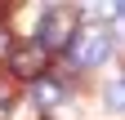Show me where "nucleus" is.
Listing matches in <instances>:
<instances>
[{
	"mask_svg": "<svg viewBox=\"0 0 125 120\" xmlns=\"http://www.w3.org/2000/svg\"><path fill=\"white\" fill-rule=\"evenodd\" d=\"M112 49H116L112 31H107V27H89V31H76V40H72L67 58H72L81 71H94V67H103L107 58H112Z\"/></svg>",
	"mask_w": 125,
	"mask_h": 120,
	"instance_id": "obj_1",
	"label": "nucleus"
},
{
	"mask_svg": "<svg viewBox=\"0 0 125 120\" xmlns=\"http://www.w3.org/2000/svg\"><path fill=\"white\" fill-rule=\"evenodd\" d=\"M76 9H67V5H54L49 13L40 18V27H36V40L45 44V49H62L67 53L72 49V40H76Z\"/></svg>",
	"mask_w": 125,
	"mask_h": 120,
	"instance_id": "obj_2",
	"label": "nucleus"
},
{
	"mask_svg": "<svg viewBox=\"0 0 125 120\" xmlns=\"http://www.w3.org/2000/svg\"><path fill=\"white\" fill-rule=\"evenodd\" d=\"M49 53H54V49H45L40 40H31V44H22V49L9 53V71H13L18 80H40L45 71H49Z\"/></svg>",
	"mask_w": 125,
	"mask_h": 120,
	"instance_id": "obj_3",
	"label": "nucleus"
},
{
	"mask_svg": "<svg viewBox=\"0 0 125 120\" xmlns=\"http://www.w3.org/2000/svg\"><path fill=\"white\" fill-rule=\"evenodd\" d=\"M81 13H89L94 22H107L125 13V0H81Z\"/></svg>",
	"mask_w": 125,
	"mask_h": 120,
	"instance_id": "obj_4",
	"label": "nucleus"
},
{
	"mask_svg": "<svg viewBox=\"0 0 125 120\" xmlns=\"http://www.w3.org/2000/svg\"><path fill=\"white\" fill-rule=\"evenodd\" d=\"M31 89H36V98L45 102V107H54V102H58L62 94H67L62 85H54V80H45V76H40V80H31Z\"/></svg>",
	"mask_w": 125,
	"mask_h": 120,
	"instance_id": "obj_5",
	"label": "nucleus"
},
{
	"mask_svg": "<svg viewBox=\"0 0 125 120\" xmlns=\"http://www.w3.org/2000/svg\"><path fill=\"white\" fill-rule=\"evenodd\" d=\"M107 107H112V111H125V71L107 85Z\"/></svg>",
	"mask_w": 125,
	"mask_h": 120,
	"instance_id": "obj_6",
	"label": "nucleus"
},
{
	"mask_svg": "<svg viewBox=\"0 0 125 120\" xmlns=\"http://www.w3.org/2000/svg\"><path fill=\"white\" fill-rule=\"evenodd\" d=\"M9 116H13V85L0 80V120H9Z\"/></svg>",
	"mask_w": 125,
	"mask_h": 120,
	"instance_id": "obj_7",
	"label": "nucleus"
},
{
	"mask_svg": "<svg viewBox=\"0 0 125 120\" xmlns=\"http://www.w3.org/2000/svg\"><path fill=\"white\" fill-rule=\"evenodd\" d=\"M13 49H9V31H5V27H0V58H9Z\"/></svg>",
	"mask_w": 125,
	"mask_h": 120,
	"instance_id": "obj_8",
	"label": "nucleus"
}]
</instances>
